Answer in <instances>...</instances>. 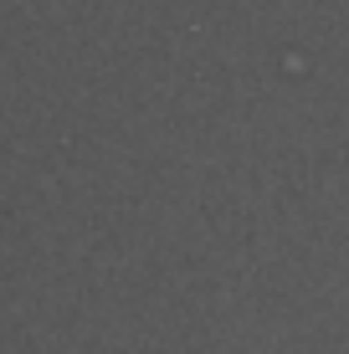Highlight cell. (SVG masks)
I'll use <instances>...</instances> for the list:
<instances>
[]
</instances>
